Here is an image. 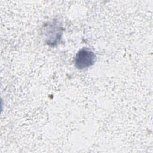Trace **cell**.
<instances>
[{
  "label": "cell",
  "mask_w": 153,
  "mask_h": 153,
  "mask_svg": "<svg viewBox=\"0 0 153 153\" xmlns=\"http://www.w3.org/2000/svg\"><path fill=\"white\" fill-rule=\"evenodd\" d=\"M44 30L47 44L53 46L56 45L61 38L62 27L57 25V22H55L48 23L44 27Z\"/></svg>",
  "instance_id": "obj_2"
},
{
  "label": "cell",
  "mask_w": 153,
  "mask_h": 153,
  "mask_svg": "<svg viewBox=\"0 0 153 153\" xmlns=\"http://www.w3.org/2000/svg\"><path fill=\"white\" fill-rule=\"evenodd\" d=\"M96 56L88 48L79 50L74 57L75 66L78 69H85L91 66L95 62Z\"/></svg>",
  "instance_id": "obj_1"
}]
</instances>
